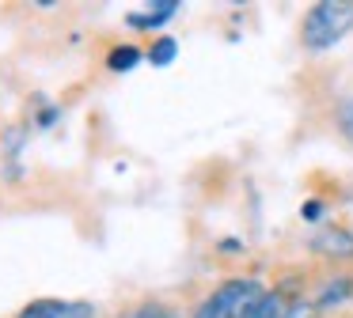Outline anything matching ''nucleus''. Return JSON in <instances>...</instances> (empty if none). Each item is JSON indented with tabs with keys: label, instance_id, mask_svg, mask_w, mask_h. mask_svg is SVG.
<instances>
[{
	"label": "nucleus",
	"instance_id": "20e7f679",
	"mask_svg": "<svg viewBox=\"0 0 353 318\" xmlns=\"http://www.w3.org/2000/svg\"><path fill=\"white\" fill-rule=\"evenodd\" d=\"M345 299H353V277L350 273H338V277L323 280L307 303H312L315 310H330V307H338V303H345Z\"/></svg>",
	"mask_w": 353,
	"mask_h": 318
},
{
	"label": "nucleus",
	"instance_id": "9b49d317",
	"mask_svg": "<svg viewBox=\"0 0 353 318\" xmlns=\"http://www.w3.org/2000/svg\"><path fill=\"white\" fill-rule=\"evenodd\" d=\"M300 216H304L307 224H315V220L323 216V204L319 201H304V204H300Z\"/></svg>",
	"mask_w": 353,
	"mask_h": 318
},
{
	"label": "nucleus",
	"instance_id": "6e6552de",
	"mask_svg": "<svg viewBox=\"0 0 353 318\" xmlns=\"http://www.w3.org/2000/svg\"><path fill=\"white\" fill-rule=\"evenodd\" d=\"M175 53H179V42H175V38L163 34V38H156V42L148 45L145 61H148V65H156V68H168L171 61H175Z\"/></svg>",
	"mask_w": 353,
	"mask_h": 318
},
{
	"label": "nucleus",
	"instance_id": "39448f33",
	"mask_svg": "<svg viewBox=\"0 0 353 318\" xmlns=\"http://www.w3.org/2000/svg\"><path fill=\"white\" fill-rule=\"evenodd\" d=\"M179 8H183L179 0H160V4H152L148 12H130L125 15V27L130 30H156V27H163Z\"/></svg>",
	"mask_w": 353,
	"mask_h": 318
},
{
	"label": "nucleus",
	"instance_id": "f257e3e1",
	"mask_svg": "<svg viewBox=\"0 0 353 318\" xmlns=\"http://www.w3.org/2000/svg\"><path fill=\"white\" fill-rule=\"evenodd\" d=\"M350 30H353V4L350 0H319L300 19V42H304V50L323 53L334 42H342Z\"/></svg>",
	"mask_w": 353,
	"mask_h": 318
},
{
	"label": "nucleus",
	"instance_id": "0eeeda50",
	"mask_svg": "<svg viewBox=\"0 0 353 318\" xmlns=\"http://www.w3.org/2000/svg\"><path fill=\"white\" fill-rule=\"evenodd\" d=\"M141 61H145V53H141L133 42H122V45H114V50L107 53V68H110L114 76H122V72H133V68H137Z\"/></svg>",
	"mask_w": 353,
	"mask_h": 318
},
{
	"label": "nucleus",
	"instance_id": "f03ea898",
	"mask_svg": "<svg viewBox=\"0 0 353 318\" xmlns=\"http://www.w3.org/2000/svg\"><path fill=\"white\" fill-rule=\"evenodd\" d=\"M262 295H266V288L254 277H232V280H224V284H216L213 292L198 303V310H194L190 318H243Z\"/></svg>",
	"mask_w": 353,
	"mask_h": 318
},
{
	"label": "nucleus",
	"instance_id": "1a4fd4ad",
	"mask_svg": "<svg viewBox=\"0 0 353 318\" xmlns=\"http://www.w3.org/2000/svg\"><path fill=\"white\" fill-rule=\"evenodd\" d=\"M65 303L69 299H34V303H27L16 318H61Z\"/></svg>",
	"mask_w": 353,
	"mask_h": 318
},
{
	"label": "nucleus",
	"instance_id": "9d476101",
	"mask_svg": "<svg viewBox=\"0 0 353 318\" xmlns=\"http://www.w3.org/2000/svg\"><path fill=\"white\" fill-rule=\"evenodd\" d=\"M334 125H338V133L353 144V95L342 98V103L334 106Z\"/></svg>",
	"mask_w": 353,
	"mask_h": 318
},
{
	"label": "nucleus",
	"instance_id": "423d86ee",
	"mask_svg": "<svg viewBox=\"0 0 353 318\" xmlns=\"http://www.w3.org/2000/svg\"><path fill=\"white\" fill-rule=\"evenodd\" d=\"M118 318H183V310L168 299H141L137 307L122 310Z\"/></svg>",
	"mask_w": 353,
	"mask_h": 318
},
{
	"label": "nucleus",
	"instance_id": "7ed1b4c3",
	"mask_svg": "<svg viewBox=\"0 0 353 318\" xmlns=\"http://www.w3.org/2000/svg\"><path fill=\"white\" fill-rule=\"evenodd\" d=\"M307 246H312V254L330 257V262H353V231H345V227H338V224L319 227V231L307 239Z\"/></svg>",
	"mask_w": 353,
	"mask_h": 318
},
{
	"label": "nucleus",
	"instance_id": "f8f14e48",
	"mask_svg": "<svg viewBox=\"0 0 353 318\" xmlns=\"http://www.w3.org/2000/svg\"><path fill=\"white\" fill-rule=\"evenodd\" d=\"M312 303H307V299H292V307H289V315H285V318H307V315H312Z\"/></svg>",
	"mask_w": 353,
	"mask_h": 318
}]
</instances>
